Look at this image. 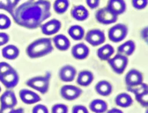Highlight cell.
I'll return each mask as SVG.
<instances>
[{
	"label": "cell",
	"instance_id": "obj_37",
	"mask_svg": "<svg viewBox=\"0 0 148 113\" xmlns=\"http://www.w3.org/2000/svg\"><path fill=\"white\" fill-rule=\"evenodd\" d=\"M9 40V36L5 32H0V46L6 44Z\"/></svg>",
	"mask_w": 148,
	"mask_h": 113
},
{
	"label": "cell",
	"instance_id": "obj_33",
	"mask_svg": "<svg viewBox=\"0 0 148 113\" xmlns=\"http://www.w3.org/2000/svg\"><path fill=\"white\" fill-rule=\"evenodd\" d=\"M133 7L138 10L145 8L147 5V0H132Z\"/></svg>",
	"mask_w": 148,
	"mask_h": 113
},
{
	"label": "cell",
	"instance_id": "obj_23",
	"mask_svg": "<svg viewBox=\"0 0 148 113\" xmlns=\"http://www.w3.org/2000/svg\"><path fill=\"white\" fill-rule=\"evenodd\" d=\"M91 111L95 113H103L108 108V104L106 101L101 99L93 100L89 105Z\"/></svg>",
	"mask_w": 148,
	"mask_h": 113
},
{
	"label": "cell",
	"instance_id": "obj_15",
	"mask_svg": "<svg viewBox=\"0 0 148 113\" xmlns=\"http://www.w3.org/2000/svg\"><path fill=\"white\" fill-rule=\"evenodd\" d=\"M89 48L84 43H80L73 46L71 50V53L73 58L76 59H84L86 58L89 54Z\"/></svg>",
	"mask_w": 148,
	"mask_h": 113
},
{
	"label": "cell",
	"instance_id": "obj_38",
	"mask_svg": "<svg viewBox=\"0 0 148 113\" xmlns=\"http://www.w3.org/2000/svg\"><path fill=\"white\" fill-rule=\"evenodd\" d=\"M86 1L87 5L91 9L97 8L99 6V2H100V0H86Z\"/></svg>",
	"mask_w": 148,
	"mask_h": 113
},
{
	"label": "cell",
	"instance_id": "obj_5",
	"mask_svg": "<svg viewBox=\"0 0 148 113\" xmlns=\"http://www.w3.org/2000/svg\"><path fill=\"white\" fill-rule=\"evenodd\" d=\"M108 61L113 71L118 74H121L124 71L128 62L127 57L121 54H117Z\"/></svg>",
	"mask_w": 148,
	"mask_h": 113
},
{
	"label": "cell",
	"instance_id": "obj_8",
	"mask_svg": "<svg viewBox=\"0 0 148 113\" xmlns=\"http://www.w3.org/2000/svg\"><path fill=\"white\" fill-rule=\"evenodd\" d=\"M95 18L98 22L104 25H108L114 23L117 20V16L105 6L97 11Z\"/></svg>",
	"mask_w": 148,
	"mask_h": 113
},
{
	"label": "cell",
	"instance_id": "obj_32",
	"mask_svg": "<svg viewBox=\"0 0 148 113\" xmlns=\"http://www.w3.org/2000/svg\"><path fill=\"white\" fill-rule=\"evenodd\" d=\"M68 108L67 106L63 104H56L51 109V113H68Z\"/></svg>",
	"mask_w": 148,
	"mask_h": 113
},
{
	"label": "cell",
	"instance_id": "obj_20",
	"mask_svg": "<svg viewBox=\"0 0 148 113\" xmlns=\"http://www.w3.org/2000/svg\"><path fill=\"white\" fill-rule=\"evenodd\" d=\"M19 49L14 45L9 44L4 47L2 49V55L6 59L13 60L16 59L19 55Z\"/></svg>",
	"mask_w": 148,
	"mask_h": 113
},
{
	"label": "cell",
	"instance_id": "obj_13",
	"mask_svg": "<svg viewBox=\"0 0 148 113\" xmlns=\"http://www.w3.org/2000/svg\"><path fill=\"white\" fill-rule=\"evenodd\" d=\"M59 77L64 82H71L76 76V70L71 65H65L59 70Z\"/></svg>",
	"mask_w": 148,
	"mask_h": 113
},
{
	"label": "cell",
	"instance_id": "obj_10",
	"mask_svg": "<svg viewBox=\"0 0 148 113\" xmlns=\"http://www.w3.org/2000/svg\"><path fill=\"white\" fill-rule=\"evenodd\" d=\"M82 93V90L74 85H64L60 90L61 97L66 100H73L79 97Z\"/></svg>",
	"mask_w": 148,
	"mask_h": 113
},
{
	"label": "cell",
	"instance_id": "obj_9",
	"mask_svg": "<svg viewBox=\"0 0 148 113\" xmlns=\"http://www.w3.org/2000/svg\"><path fill=\"white\" fill-rule=\"evenodd\" d=\"M85 39L90 45L95 47L104 43L105 36L102 31L99 29H92L87 33Z\"/></svg>",
	"mask_w": 148,
	"mask_h": 113
},
{
	"label": "cell",
	"instance_id": "obj_35",
	"mask_svg": "<svg viewBox=\"0 0 148 113\" xmlns=\"http://www.w3.org/2000/svg\"><path fill=\"white\" fill-rule=\"evenodd\" d=\"M72 113H88L87 108L82 105H76L73 107Z\"/></svg>",
	"mask_w": 148,
	"mask_h": 113
},
{
	"label": "cell",
	"instance_id": "obj_1",
	"mask_svg": "<svg viewBox=\"0 0 148 113\" xmlns=\"http://www.w3.org/2000/svg\"><path fill=\"white\" fill-rule=\"evenodd\" d=\"M50 2L46 0L28 2L14 9L12 16L17 25L28 29H35L50 17Z\"/></svg>",
	"mask_w": 148,
	"mask_h": 113
},
{
	"label": "cell",
	"instance_id": "obj_17",
	"mask_svg": "<svg viewBox=\"0 0 148 113\" xmlns=\"http://www.w3.org/2000/svg\"><path fill=\"white\" fill-rule=\"evenodd\" d=\"M72 17L77 21H84L86 20L89 16L87 9L83 5H76L71 10Z\"/></svg>",
	"mask_w": 148,
	"mask_h": 113
},
{
	"label": "cell",
	"instance_id": "obj_27",
	"mask_svg": "<svg viewBox=\"0 0 148 113\" xmlns=\"http://www.w3.org/2000/svg\"><path fill=\"white\" fill-rule=\"evenodd\" d=\"M69 6L68 0H56L54 3V10L59 14H63L68 10Z\"/></svg>",
	"mask_w": 148,
	"mask_h": 113
},
{
	"label": "cell",
	"instance_id": "obj_28",
	"mask_svg": "<svg viewBox=\"0 0 148 113\" xmlns=\"http://www.w3.org/2000/svg\"><path fill=\"white\" fill-rule=\"evenodd\" d=\"M136 101L143 107H147L148 105V91H144L139 94L135 95Z\"/></svg>",
	"mask_w": 148,
	"mask_h": 113
},
{
	"label": "cell",
	"instance_id": "obj_42",
	"mask_svg": "<svg viewBox=\"0 0 148 113\" xmlns=\"http://www.w3.org/2000/svg\"><path fill=\"white\" fill-rule=\"evenodd\" d=\"M1 86H0V92H1Z\"/></svg>",
	"mask_w": 148,
	"mask_h": 113
},
{
	"label": "cell",
	"instance_id": "obj_3",
	"mask_svg": "<svg viewBox=\"0 0 148 113\" xmlns=\"http://www.w3.org/2000/svg\"><path fill=\"white\" fill-rule=\"evenodd\" d=\"M50 77V73L47 72L44 76H36L28 79L25 83L29 87L45 94L49 90Z\"/></svg>",
	"mask_w": 148,
	"mask_h": 113
},
{
	"label": "cell",
	"instance_id": "obj_16",
	"mask_svg": "<svg viewBox=\"0 0 148 113\" xmlns=\"http://www.w3.org/2000/svg\"><path fill=\"white\" fill-rule=\"evenodd\" d=\"M107 8L114 14L118 16L126 10V3L124 0H109Z\"/></svg>",
	"mask_w": 148,
	"mask_h": 113
},
{
	"label": "cell",
	"instance_id": "obj_4",
	"mask_svg": "<svg viewBox=\"0 0 148 113\" xmlns=\"http://www.w3.org/2000/svg\"><path fill=\"white\" fill-rule=\"evenodd\" d=\"M128 33V28L123 24H117L111 27L108 32V37L110 41L115 43L123 40Z\"/></svg>",
	"mask_w": 148,
	"mask_h": 113
},
{
	"label": "cell",
	"instance_id": "obj_21",
	"mask_svg": "<svg viewBox=\"0 0 148 113\" xmlns=\"http://www.w3.org/2000/svg\"><path fill=\"white\" fill-rule=\"evenodd\" d=\"M93 74L89 70H82L78 74L76 82L81 86H87L93 81Z\"/></svg>",
	"mask_w": 148,
	"mask_h": 113
},
{
	"label": "cell",
	"instance_id": "obj_22",
	"mask_svg": "<svg viewBox=\"0 0 148 113\" xmlns=\"http://www.w3.org/2000/svg\"><path fill=\"white\" fill-rule=\"evenodd\" d=\"M114 48L112 46L106 44L99 47L97 50L98 58L102 61H108L114 53Z\"/></svg>",
	"mask_w": 148,
	"mask_h": 113
},
{
	"label": "cell",
	"instance_id": "obj_6",
	"mask_svg": "<svg viewBox=\"0 0 148 113\" xmlns=\"http://www.w3.org/2000/svg\"><path fill=\"white\" fill-rule=\"evenodd\" d=\"M1 111L5 112L6 110L13 108L17 103L15 93L11 90L4 92L0 97Z\"/></svg>",
	"mask_w": 148,
	"mask_h": 113
},
{
	"label": "cell",
	"instance_id": "obj_41",
	"mask_svg": "<svg viewBox=\"0 0 148 113\" xmlns=\"http://www.w3.org/2000/svg\"><path fill=\"white\" fill-rule=\"evenodd\" d=\"M106 113H123V111L118 108H113L110 109V110H109Z\"/></svg>",
	"mask_w": 148,
	"mask_h": 113
},
{
	"label": "cell",
	"instance_id": "obj_36",
	"mask_svg": "<svg viewBox=\"0 0 148 113\" xmlns=\"http://www.w3.org/2000/svg\"><path fill=\"white\" fill-rule=\"evenodd\" d=\"M12 68V67L8 63L5 62H0V75L5 73Z\"/></svg>",
	"mask_w": 148,
	"mask_h": 113
},
{
	"label": "cell",
	"instance_id": "obj_30",
	"mask_svg": "<svg viewBox=\"0 0 148 113\" xmlns=\"http://www.w3.org/2000/svg\"><path fill=\"white\" fill-rule=\"evenodd\" d=\"M128 91L134 93L135 95L144 91H148V86L146 83L142 82V84L135 86L128 87Z\"/></svg>",
	"mask_w": 148,
	"mask_h": 113
},
{
	"label": "cell",
	"instance_id": "obj_24",
	"mask_svg": "<svg viewBox=\"0 0 148 113\" xmlns=\"http://www.w3.org/2000/svg\"><path fill=\"white\" fill-rule=\"evenodd\" d=\"M135 49V44L132 40H128L119 46L117 51L119 54L124 55H132Z\"/></svg>",
	"mask_w": 148,
	"mask_h": 113
},
{
	"label": "cell",
	"instance_id": "obj_18",
	"mask_svg": "<svg viewBox=\"0 0 148 113\" xmlns=\"http://www.w3.org/2000/svg\"><path fill=\"white\" fill-rule=\"evenodd\" d=\"M53 42L56 47L62 51H66L71 45L68 38L62 34L56 35L53 38Z\"/></svg>",
	"mask_w": 148,
	"mask_h": 113
},
{
	"label": "cell",
	"instance_id": "obj_7",
	"mask_svg": "<svg viewBox=\"0 0 148 113\" xmlns=\"http://www.w3.org/2000/svg\"><path fill=\"white\" fill-rule=\"evenodd\" d=\"M19 76L13 67L0 75V82L8 89H12L18 84Z\"/></svg>",
	"mask_w": 148,
	"mask_h": 113
},
{
	"label": "cell",
	"instance_id": "obj_2",
	"mask_svg": "<svg viewBox=\"0 0 148 113\" xmlns=\"http://www.w3.org/2000/svg\"><path fill=\"white\" fill-rule=\"evenodd\" d=\"M53 50L50 38H40L32 42L27 48L26 53L31 58H38L51 53Z\"/></svg>",
	"mask_w": 148,
	"mask_h": 113
},
{
	"label": "cell",
	"instance_id": "obj_29",
	"mask_svg": "<svg viewBox=\"0 0 148 113\" xmlns=\"http://www.w3.org/2000/svg\"><path fill=\"white\" fill-rule=\"evenodd\" d=\"M0 9L8 12L12 16L13 14L12 0H0Z\"/></svg>",
	"mask_w": 148,
	"mask_h": 113
},
{
	"label": "cell",
	"instance_id": "obj_12",
	"mask_svg": "<svg viewBox=\"0 0 148 113\" xmlns=\"http://www.w3.org/2000/svg\"><path fill=\"white\" fill-rule=\"evenodd\" d=\"M61 27V22L57 19H52L41 25V31L46 35H51L57 33Z\"/></svg>",
	"mask_w": 148,
	"mask_h": 113
},
{
	"label": "cell",
	"instance_id": "obj_26",
	"mask_svg": "<svg viewBox=\"0 0 148 113\" xmlns=\"http://www.w3.org/2000/svg\"><path fill=\"white\" fill-rule=\"evenodd\" d=\"M68 33L73 40H80L84 37V30L81 26L74 25L69 28Z\"/></svg>",
	"mask_w": 148,
	"mask_h": 113
},
{
	"label": "cell",
	"instance_id": "obj_25",
	"mask_svg": "<svg viewBox=\"0 0 148 113\" xmlns=\"http://www.w3.org/2000/svg\"><path fill=\"white\" fill-rule=\"evenodd\" d=\"M115 103L119 107H128L132 104V99L128 93H121L116 97Z\"/></svg>",
	"mask_w": 148,
	"mask_h": 113
},
{
	"label": "cell",
	"instance_id": "obj_31",
	"mask_svg": "<svg viewBox=\"0 0 148 113\" xmlns=\"http://www.w3.org/2000/svg\"><path fill=\"white\" fill-rule=\"evenodd\" d=\"M11 25V20L8 16L0 14V29H6Z\"/></svg>",
	"mask_w": 148,
	"mask_h": 113
},
{
	"label": "cell",
	"instance_id": "obj_34",
	"mask_svg": "<svg viewBox=\"0 0 148 113\" xmlns=\"http://www.w3.org/2000/svg\"><path fill=\"white\" fill-rule=\"evenodd\" d=\"M32 113H49V110L45 106L37 104L33 108Z\"/></svg>",
	"mask_w": 148,
	"mask_h": 113
},
{
	"label": "cell",
	"instance_id": "obj_19",
	"mask_svg": "<svg viewBox=\"0 0 148 113\" xmlns=\"http://www.w3.org/2000/svg\"><path fill=\"white\" fill-rule=\"evenodd\" d=\"M95 89L97 93L102 96H109L112 92V86L111 84L106 80L99 81L96 84Z\"/></svg>",
	"mask_w": 148,
	"mask_h": 113
},
{
	"label": "cell",
	"instance_id": "obj_43",
	"mask_svg": "<svg viewBox=\"0 0 148 113\" xmlns=\"http://www.w3.org/2000/svg\"><path fill=\"white\" fill-rule=\"evenodd\" d=\"M145 113H147V112H145Z\"/></svg>",
	"mask_w": 148,
	"mask_h": 113
},
{
	"label": "cell",
	"instance_id": "obj_40",
	"mask_svg": "<svg viewBox=\"0 0 148 113\" xmlns=\"http://www.w3.org/2000/svg\"><path fill=\"white\" fill-rule=\"evenodd\" d=\"M8 113H24V110L22 108H18L17 109L11 110Z\"/></svg>",
	"mask_w": 148,
	"mask_h": 113
},
{
	"label": "cell",
	"instance_id": "obj_39",
	"mask_svg": "<svg viewBox=\"0 0 148 113\" xmlns=\"http://www.w3.org/2000/svg\"><path fill=\"white\" fill-rule=\"evenodd\" d=\"M34 1H35V0H14L13 1V12L14 9H16L18 6H20L24 3L28 2H32Z\"/></svg>",
	"mask_w": 148,
	"mask_h": 113
},
{
	"label": "cell",
	"instance_id": "obj_14",
	"mask_svg": "<svg viewBox=\"0 0 148 113\" xmlns=\"http://www.w3.org/2000/svg\"><path fill=\"white\" fill-rule=\"evenodd\" d=\"M19 96L21 101L27 104H34L40 100V97L37 93L27 89H21L19 92Z\"/></svg>",
	"mask_w": 148,
	"mask_h": 113
},
{
	"label": "cell",
	"instance_id": "obj_11",
	"mask_svg": "<svg viewBox=\"0 0 148 113\" xmlns=\"http://www.w3.org/2000/svg\"><path fill=\"white\" fill-rule=\"evenodd\" d=\"M125 82L128 87L138 85L143 82V75L139 70L131 69L125 75Z\"/></svg>",
	"mask_w": 148,
	"mask_h": 113
}]
</instances>
